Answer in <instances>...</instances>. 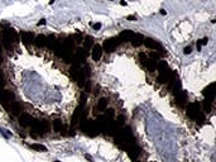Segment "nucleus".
Segmentation results:
<instances>
[{
    "label": "nucleus",
    "mask_w": 216,
    "mask_h": 162,
    "mask_svg": "<svg viewBox=\"0 0 216 162\" xmlns=\"http://www.w3.org/2000/svg\"><path fill=\"white\" fill-rule=\"evenodd\" d=\"M0 37H1V43L5 47L6 51L11 52L14 48V44L18 42V33L10 27H5L0 30Z\"/></svg>",
    "instance_id": "f257e3e1"
},
{
    "label": "nucleus",
    "mask_w": 216,
    "mask_h": 162,
    "mask_svg": "<svg viewBox=\"0 0 216 162\" xmlns=\"http://www.w3.org/2000/svg\"><path fill=\"white\" fill-rule=\"evenodd\" d=\"M186 113H187L188 118H191L192 120H196V122H200V123L203 122V115H202V113H201V108H200L199 103H189Z\"/></svg>",
    "instance_id": "f03ea898"
},
{
    "label": "nucleus",
    "mask_w": 216,
    "mask_h": 162,
    "mask_svg": "<svg viewBox=\"0 0 216 162\" xmlns=\"http://www.w3.org/2000/svg\"><path fill=\"white\" fill-rule=\"evenodd\" d=\"M81 129L85 132L86 134H89V136L94 137V136H97L99 133L101 132L100 127H99V124L96 122L94 120H85L81 123Z\"/></svg>",
    "instance_id": "7ed1b4c3"
},
{
    "label": "nucleus",
    "mask_w": 216,
    "mask_h": 162,
    "mask_svg": "<svg viewBox=\"0 0 216 162\" xmlns=\"http://www.w3.org/2000/svg\"><path fill=\"white\" fill-rule=\"evenodd\" d=\"M14 101V94L10 90H3L0 89V103L3 104V106L8 110V108L11 103Z\"/></svg>",
    "instance_id": "20e7f679"
},
{
    "label": "nucleus",
    "mask_w": 216,
    "mask_h": 162,
    "mask_svg": "<svg viewBox=\"0 0 216 162\" xmlns=\"http://www.w3.org/2000/svg\"><path fill=\"white\" fill-rule=\"evenodd\" d=\"M33 132L37 133H45L49 130V123L47 120H34L32 124Z\"/></svg>",
    "instance_id": "39448f33"
},
{
    "label": "nucleus",
    "mask_w": 216,
    "mask_h": 162,
    "mask_svg": "<svg viewBox=\"0 0 216 162\" xmlns=\"http://www.w3.org/2000/svg\"><path fill=\"white\" fill-rule=\"evenodd\" d=\"M119 38H109V39L104 41V44H102V47H104V51H106L108 53H111L115 51V48L117 47V44H119Z\"/></svg>",
    "instance_id": "423d86ee"
},
{
    "label": "nucleus",
    "mask_w": 216,
    "mask_h": 162,
    "mask_svg": "<svg viewBox=\"0 0 216 162\" xmlns=\"http://www.w3.org/2000/svg\"><path fill=\"white\" fill-rule=\"evenodd\" d=\"M143 44H145V47L153 49V51H159L161 53H164V51H163V47L161 43H158L157 41L152 39V38H144L143 41Z\"/></svg>",
    "instance_id": "0eeeda50"
},
{
    "label": "nucleus",
    "mask_w": 216,
    "mask_h": 162,
    "mask_svg": "<svg viewBox=\"0 0 216 162\" xmlns=\"http://www.w3.org/2000/svg\"><path fill=\"white\" fill-rule=\"evenodd\" d=\"M202 94L205 96V99L208 100V101H214V98H215V82L210 84L208 86H206L202 90Z\"/></svg>",
    "instance_id": "6e6552de"
},
{
    "label": "nucleus",
    "mask_w": 216,
    "mask_h": 162,
    "mask_svg": "<svg viewBox=\"0 0 216 162\" xmlns=\"http://www.w3.org/2000/svg\"><path fill=\"white\" fill-rule=\"evenodd\" d=\"M33 122H34L33 117L28 113H22L19 115V124L22 127H30L33 124Z\"/></svg>",
    "instance_id": "1a4fd4ad"
},
{
    "label": "nucleus",
    "mask_w": 216,
    "mask_h": 162,
    "mask_svg": "<svg viewBox=\"0 0 216 162\" xmlns=\"http://www.w3.org/2000/svg\"><path fill=\"white\" fill-rule=\"evenodd\" d=\"M20 38H22V42L25 46H30L32 43H34V33L33 32L23 30V32L20 33Z\"/></svg>",
    "instance_id": "9d476101"
},
{
    "label": "nucleus",
    "mask_w": 216,
    "mask_h": 162,
    "mask_svg": "<svg viewBox=\"0 0 216 162\" xmlns=\"http://www.w3.org/2000/svg\"><path fill=\"white\" fill-rule=\"evenodd\" d=\"M134 36H135V33L133 32V30H130V29H125V30H123L120 34H119V39L120 41H123V42H131V39L134 38Z\"/></svg>",
    "instance_id": "9b49d317"
},
{
    "label": "nucleus",
    "mask_w": 216,
    "mask_h": 162,
    "mask_svg": "<svg viewBox=\"0 0 216 162\" xmlns=\"http://www.w3.org/2000/svg\"><path fill=\"white\" fill-rule=\"evenodd\" d=\"M174 100H176V104L178 106H183L187 101V92L180 90L178 92H176V99Z\"/></svg>",
    "instance_id": "f8f14e48"
},
{
    "label": "nucleus",
    "mask_w": 216,
    "mask_h": 162,
    "mask_svg": "<svg viewBox=\"0 0 216 162\" xmlns=\"http://www.w3.org/2000/svg\"><path fill=\"white\" fill-rule=\"evenodd\" d=\"M91 56H92L94 61H100L101 56H102V48L100 44H94L92 46V52H91Z\"/></svg>",
    "instance_id": "ddd939ff"
},
{
    "label": "nucleus",
    "mask_w": 216,
    "mask_h": 162,
    "mask_svg": "<svg viewBox=\"0 0 216 162\" xmlns=\"http://www.w3.org/2000/svg\"><path fill=\"white\" fill-rule=\"evenodd\" d=\"M34 43L38 47H44L48 43V37L44 36V34H38V36L34 37Z\"/></svg>",
    "instance_id": "4468645a"
},
{
    "label": "nucleus",
    "mask_w": 216,
    "mask_h": 162,
    "mask_svg": "<svg viewBox=\"0 0 216 162\" xmlns=\"http://www.w3.org/2000/svg\"><path fill=\"white\" fill-rule=\"evenodd\" d=\"M8 110H9L11 114H14V115H19V114H20V111H22V105L18 101H13L9 105V108H8Z\"/></svg>",
    "instance_id": "2eb2a0df"
},
{
    "label": "nucleus",
    "mask_w": 216,
    "mask_h": 162,
    "mask_svg": "<svg viewBox=\"0 0 216 162\" xmlns=\"http://www.w3.org/2000/svg\"><path fill=\"white\" fill-rule=\"evenodd\" d=\"M80 70H81V68H80V66H78V65H76V63L71 67L70 74H71V77L75 81L77 80V77H78V75H80Z\"/></svg>",
    "instance_id": "dca6fc26"
},
{
    "label": "nucleus",
    "mask_w": 216,
    "mask_h": 162,
    "mask_svg": "<svg viewBox=\"0 0 216 162\" xmlns=\"http://www.w3.org/2000/svg\"><path fill=\"white\" fill-rule=\"evenodd\" d=\"M143 41H144V37L142 36V34H136V33H135L134 38L131 39V43H133V46H134V47H138V46L143 44Z\"/></svg>",
    "instance_id": "f3484780"
},
{
    "label": "nucleus",
    "mask_w": 216,
    "mask_h": 162,
    "mask_svg": "<svg viewBox=\"0 0 216 162\" xmlns=\"http://www.w3.org/2000/svg\"><path fill=\"white\" fill-rule=\"evenodd\" d=\"M63 123H62V120H59V119H56L55 122H53V129H55V132H57V133H59V132H62L63 130Z\"/></svg>",
    "instance_id": "a211bd4d"
},
{
    "label": "nucleus",
    "mask_w": 216,
    "mask_h": 162,
    "mask_svg": "<svg viewBox=\"0 0 216 162\" xmlns=\"http://www.w3.org/2000/svg\"><path fill=\"white\" fill-rule=\"evenodd\" d=\"M145 67H147V68H148V70H149L150 72L155 71V67H157V61H155V60H153V58H148Z\"/></svg>",
    "instance_id": "6ab92c4d"
},
{
    "label": "nucleus",
    "mask_w": 216,
    "mask_h": 162,
    "mask_svg": "<svg viewBox=\"0 0 216 162\" xmlns=\"http://www.w3.org/2000/svg\"><path fill=\"white\" fill-rule=\"evenodd\" d=\"M106 106H108V99L102 98V99L99 100V103H97V109L99 110H105Z\"/></svg>",
    "instance_id": "aec40b11"
},
{
    "label": "nucleus",
    "mask_w": 216,
    "mask_h": 162,
    "mask_svg": "<svg viewBox=\"0 0 216 162\" xmlns=\"http://www.w3.org/2000/svg\"><path fill=\"white\" fill-rule=\"evenodd\" d=\"M30 148L34 149V151H38V152H47V148L44 146H42L39 143H34V144H30Z\"/></svg>",
    "instance_id": "412c9836"
},
{
    "label": "nucleus",
    "mask_w": 216,
    "mask_h": 162,
    "mask_svg": "<svg viewBox=\"0 0 216 162\" xmlns=\"http://www.w3.org/2000/svg\"><path fill=\"white\" fill-rule=\"evenodd\" d=\"M138 57H139L140 63H142L143 66H145V65H147V61H148V56H147L144 52H140L139 55H138Z\"/></svg>",
    "instance_id": "4be33fe9"
},
{
    "label": "nucleus",
    "mask_w": 216,
    "mask_h": 162,
    "mask_svg": "<svg viewBox=\"0 0 216 162\" xmlns=\"http://www.w3.org/2000/svg\"><path fill=\"white\" fill-rule=\"evenodd\" d=\"M211 101H208V100H206V99H205L203 100V104H202V105H203V110L205 111H206V113H210V111H211Z\"/></svg>",
    "instance_id": "5701e85b"
},
{
    "label": "nucleus",
    "mask_w": 216,
    "mask_h": 162,
    "mask_svg": "<svg viewBox=\"0 0 216 162\" xmlns=\"http://www.w3.org/2000/svg\"><path fill=\"white\" fill-rule=\"evenodd\" d=\"M85 47H86V49H89L90 47H92V38H91V37H87V38H86V44H85Z\"/></svg>",
    "instance_id": "b1692460"
},
{
    "label": "nucleus",
    "mask_w": 216,
    "mask_h": 162,
    "mask_svg": "<svg viewBox=\"0 0 216 162\" xmlns=\"http://www.w3.org/2000/svg\"><path fill=\"white\" fill-rule=\"evenodd\" d=\"M4 85H5V77H4V75H3V72L0 71V89H1Z\"/></svg>",
    "instance_id": "393cba45"
},
{
    "label": "nucleus",
    "mask_w": 216,
    "mask_h": 162,
    "mask_svg": "<svg viewBox=\"0 0 216 162\" xmlns=\"http://www.w3.org/2000/svg\"><path fill=\"white\" fill-rule=\"evenodd\" d=\"M150 58H153V60H155V61H157V60L159 58V53L152 52V53H150Z\"/></svg>",
    "instance_id": "a878e982"
},
{
    "label": "nucleus",
    "mask_w": 216,
    "mask_h": 162,
    "mask_svg": "<svg viewBox=\"0 0 216 162\" xmlns=\"http://www.w3.org/2000/svg\"><path fill=\"white\" fill-rule=\"evenodd\" d=\"M207 41H208L207 38H202V39L199 41V43H200L201 46H205V44H207Z\"/></svg>",
    "instance_id": "bb28decb"
},
{
    "label": "nucleus",
    "mask_w": 216,
    "mask_h": 162,
    "mask_svg": "<svg viewBox=\"0 0 216 162\" xmlns=\"http://www.w3.org/2000/svg\"><path fill=\"white\" fill-rule=\"evenodd\" d=\"M183 52H185V55H189V53L192 52V48H191V47H186V48L183 49Z\"/></svg>",
    "instance_id": "cd10ccee"
},
{
    "label": "nucleus",
    "mask_w": 216,
    "mask_h": 162,
    "mask_svg": "<svg viewBox=\"0 0 216 162\" xmlns=\"http://www.w3.org/2000/svg\"><path fill=\"white\" fill-rule=\"evenodd\" d=\"M127 19H128V20H130V22H134V20H136V17H135V15H128Z\"/></svg>",
    "instance_id": "c85d7f7f"
},
{
    "label": "nucleus",
    "mask_w": 216,
    "mask_h": 162,
    "mask_svg": "<svg viewBox=\"0 0 216 162\" xmlns=\"http://www.w3.org/2000/svg\"><path fill=\"white\" fill-rule=\"evenodd\" d=\"M92 28H94L95 30H99V29L101 28V24H100V23H96V24H92Z\"/></svg>",
    "instance_id": "c756f323"
},
{
    "label": "nucleus",
    "mask_w": 216,
    "mask_h": 162,
    "mask_svg": "<svg viewBox=\"0 0 216 162\" xmlns=\"http://www.w3.org/2000/svg\"><path fill=\"white\" fill-rule=\"evenodd\" d=\"M43 24H45V19H41V20L38 22V25H43Z\"/></svg>",
    "instance_id": "7c9ffc66"
},
{
    "label": "nucleus",
    "mask_w": 216,
    "mask_h": 162,
    "mask_svg": "<svg viewBox=\"0 0 216 162\" xmlns=\"http://www.w3.org/2000/svg\"><path fill=\"white\" fill-rule=\"evenodd\" d=\"M120 5H123V6H127V1H124V0H121V1H120Z\"/></svg>",
    "instance_id": "2f4dec72"
},
{
    "label": "nucleus",
    "mask_w": 216,
    "mask_h": 162,
    "mask_svg": "<svg viewBox=\"0 0 216 162\" xmlns=\"http://www.w3.org/2000/svg\"><path fill=\"white\" fill-rule=\"evenodd\" d=\"M1 61H3V57H1V47H0V65H1Z\"/></svg>",
    "instance_id": "473e14b6"
},
{
    "label": "nucleus",
    "mask_w": 216,
    "mask_h": 162,
    "mask_svg": "<svg viewBox=\"0 0 216 162\" xmlns=\"http://www.w3.org/2000/svg\"><path fill=\"white\" fill-rule=\"evenodd\" d=\"M85 157H86V158H87V160H89V161H91V160H92V158H91V156H89V155H86Z\"/></svg>",
    "instance_id": "72a5a7b5"
},
{
    "label": "nucleus",
    "mask_w": 216,
    "mask_h": 162,
    "mask_svg": "<svg viewBox=\"0 0 216 162\" xmlns=\"http://www.w3.org/2000/svg\"><path fill=\"white\" fill-rule=\"evenodd\" d=\"M161 14H162V15H164V14H166V10H163V9H162V10H161Z\"/></svg>",
    "instance_id": "f704fd0d"
},
{
    "label": "nucleus",
    "mask_w": 216,
    "mask_h": 162,
    "mask_svg": "<svg viewBox=\"0 0 216 162\" xmlns=\"http://www.w3.org/2000/svg\"><path fill=\"white\" fill-rule=\"evenodd\" d=\"M53 162H59V161H53Z\"/></svg>",
    "instance_id": "c9c22d12"
},
{
    "label": "nucleus",
    "mask_w": 216,
    "mask_h": 162,
    "mask_svg": "<svg viewBox=\"0 0 216 162\" xmlns=\"http://www.w3.org/2000/svg\"><path fill=\"white\" fill-rule=\"evenodd\" d=\"M134 162H136V161H135V160H134Z\"/></svg>",
    "instance_id": "e433bc0d"
}]
</instances>
